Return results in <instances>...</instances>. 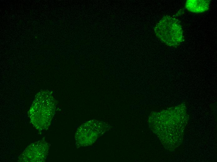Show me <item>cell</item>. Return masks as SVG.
Listing matches in <instances>:
<instances>
[{
  "label": "cell",
  "mask_w": 217,
  "mask_h": 162,
  "mask_svg": "<svg viewBox=\"0 0 217 162\" xmlns=\"http://www.w3.org/2000/svg\"><path fill=\"white\" fill-rule=\"evenodd\" d=\"M57 102L52 93L48 90L40 91L35 96L28 112L34 127L39 131L47 129L55 114Z\"/></svg>",
  "instance_id": "obj_1"
},
{
  "label": "cell",
  "mask_w": 217,
  "mask_h": 162,
  "mask_svg": "<svg viewBox=\"0 0 217 162\" xmlns=\"http://www.w3.org/2000/svg\"><path fill=\"white\" fill-rule=\"evenodd\" d=\"M156 36L168 46L176 47L184 41L180 22L169 16L164 17L154 28Z\"/></svg>",
  "instance_id": "obj_2"
},
{
  "label": "cell",
  "mask_w": 217,
  "mask_h": 162,
  "mask_svg": "<svg viewBox=\"0 0 217 162\" xmlns=\"http://www.w3.org/2000/svg\"><path fill=\"white\" fill-rule=\"evenodd\" d=\"M105 127L104 123L95 120L81 125L78 128L75 135L76 146L85 147L92 145L104 132Z\"/></svg>",
  "instance_id": "obj_3"
},
{
  "label": "cell",
  "mask_w": 217,
  "mask_h": 162,
  "mask_svg": "<svg viewBox=\"0 0 217 162\" xmlns=\"http://www.w3.org/2000/svg\"><path fill=\"white\" fill-rule=\"evenodd\" d=\"M49 145L44 140L35 142L29 145L19 158L23 162H44L48 155Z\"/></svg>",
  "instance_id": "obj_4"
},
{
  "label": "cell",
  "mask_w": 217,
  "mask_h": 162,
  "mask_svg": "<svg viewBox=\"0 0 217 162\" xmlns=\"http://www.w3.org/2000/svg\"><path fill=\"white\" fill-rule=\"evenodd\" d=\"M210 1L208 0H188L185 7L189 11L195 13L205 12L209 8Z\"/></svg>",
  "instance_id": "obj_5"
}]
</instances>
